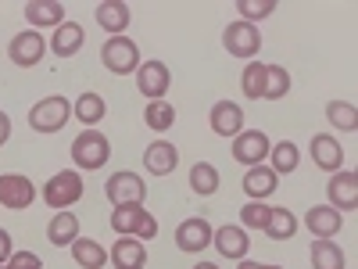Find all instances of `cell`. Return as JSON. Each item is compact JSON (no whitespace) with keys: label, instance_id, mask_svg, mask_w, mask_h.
<instances>
[{"label":"cell","instance_id":"ffe728a7","mask_svg":"<svg viewBox=\"0 0 358 269\" xmlns=\"http://www.w3.org/2000/svg\"><path fill=\"white\" fill-rule=\"evenodd\" d=\"M108 258L115 262V269H143L147 265V248H143V241H136V237H122V241H115Z\"/></svg>","mask_w":358,"mask_h":269},{"label":"cell","instance_id":"4fadbf2b","mask_svg":"<svg viewBox=\"0 0 358 269\" xmlns=\"http://www.w3.org/2000/svg\"><path fill=\"white\" fill-rule=\"evenodd\" d=\"M305 226L312 230L315 241H334V237L341 233V226H344V216L330 205H312L305 212Z\"/></svg>","mask_w":358,"mask_h":269},{"label":"cell","instance_id":"277c9868","mask_svg":"<svg viewBox=\"0 0 358 269\" xmlns=\"http://www.w3.org/2000/svg\"><path fill=\"white\" fill-rule=\"evenodd\" d=\"M101 62L111 76H129L140 69V47L129 36H111L101 47Z\"/></svg>","mask_w":358,"mask_h":269},{"label":"cell","instance_id":"f546056e","mask_svg":"<svg viewBox=\"0 0 358 269\" xmlns=\"http://www.w3.org/2000/svg\"><path fill=\"white\" fill-rule=\"evenodd\" d=\"M265 233L273 237V241H290V237L297 233L294 212H287V208H273V212H268V223H265Z\"/></svg>","mask_w":358,"mask_h":269},{"label":"cell","instance_id":"ac0fdd59","mask_svg":"<svg viewBox=\"0 0 358 269\" xmlns=\"http://www.w3.org/2000/svg\"><path fill=\"white\" fill-rule=\"evenodd\" d=\"M212 244L219 248L222 258H236V262H244V258H248V248H251L248 233H244L241 226H219V230L212 233Z\"/></svg>","mask_w":358,"mask_h":269},{"label":"cell","instance_id":"f35d334b","mask_svg":"<svg viewBox=\"0 0 358 269\" xmlns=\"http://www.w3.org/2000/svg\"><path fill=\"white\" fill-rule=\"evenodd\" d=\"M8 137H11V118H8L4 111H0V147L8 144Z\"/></svg>","mask_w":358,"mask_h":269},{"label":"cell","instance_id":"8992f818","mask_svg":"<svg viewBox=\"0 0 358 269\" xmlns=\"http://www.w3.org/2000/svg\"><path fill=\"white\" fill-rule=\"evenodd\" d=\"M104 194H108L111 205H143V198H147V184H143L136 172L122 169V172H111V176H108Z\"/></svg>","mask_w":358,"mask_h":269},{"label":"cell","instance_id":"7c38bea8","mask_svg":"<svg viewBox=\"0 0 358 269\" xmlns=\"http://www.w3.org/2000/svg\"><path fill=\"white\" fill-rule=\"evenodd\" d=\"M326 194H330V208H337V212H355L358 208V176L351 169L334 172L330 184H326Z\"/></svg>","mask_w":358,"mask_h":269},{"label":"cell","instance_id":"7a4b0ae2","mask_svg":"<svg viewBox=\"0 0 358 269\" xmlns=\"http://www.w3.org/2000/svg\"><path fill=\"white\" fill-rule=\"evenodd\" d=\"M83 176L79 169H62V172H54L47 179V187H43V201L54 208V212H65V208H72L79 198H83Z\"/></svg>","mask_w":358,"mask_h":269},{"label":"cell","instance_id":"836d02e7","mask_svg":"<svg viewBox=\"0 0 358 269\" xmlns=\"http://www.w3.org/2000/svg\"><path fill=\"white\" fill-rule=\"evenodd\" d=\"M241 90H244V97H251V101H262L265 97V65L262 62H251L241 72Z\"/></svg>","mask_w":358,"mask_h":269},{"label":"cell","instance_id":"4316f807","mask_svg":"<svg viewBox=\"0 0 358 269\" xmlns=\"http://www.w3.org/2000/svg\"><path fill=\"white\" fill-rule=\"evenodd\" d=\"M348 258L337 241H312V269H344Z\"/></svg>","mask_w":358,"mask_h":269},{"label":"cell","instance_id":"e575fe53","mask_svg":"<svg viewBox=\"0 0 358 269\" xmlns=\"http://www.w3.org/2000/svg\"><path fill=\"white\" fill-rule=\"evenodd\" d=\"M236 11H241L244 18L241 22H262V18H268L276 11V0H236Z\"/></svg>","mask_w":358,"mask_h":269},{"label":"cell","instance_id":"30bf717a","mask_svg":"<svg viewBox=\"0 0 358 269\" xmlns=\"http://www.w3.org/2000/svg\"><path fill=\"white\" fill-rule=\"evenodd\" d=\"M33 201H36V187L29 184V176H22V172L0 176V205H4V208L22 212V208H29Z\"/></svg>","mask_w":358,"mask_h":269},{"label":"cell","instance_id":"d4e9b609","mask_svg":"<svg viewBox=\"0 0 358 269\" xmlns=\"http://www.w3.org/2000/svg\"><path fill=\"white\" fill-rule=\"evenodd\" d=\"M72 258L83 269H104L108 265V251L97 241H90V237H76L72 241Z\"/></svg>","mask_w":358,"mask_h":269},{"label":"cell","instance_id":"7402d4cb","mask_svg":"<svg viewBox=\"0 0 358 269\" xmlns=\"http://www.w3.org/2000/svg\"><path fill=\"white\" fill-rule=\"evenodd\" d=\"M276 179H280V176L268 169V165H255V169H248V176H244V194H248L251 201H265L268 194L280 187Z\"/></svg>","mask_w":358,"mask_h":269},{"label":"cell","instance_id":"9a60e30c","mask_svg":"<svg viewBox=\"0 0 358 269\" xmlns=\"http://www.w3.org/2000/svg\"><path fill=\"white\" fill-rule=\"evenodd\" d=\"M208 123H212V130L219 137H236V133H244V108L233 101H219V104H212Z\"/></svg>","mask_w":358,"mask_h":269},{"label":"cell","instance_id":"74e56055","mask_svg":"<svg viewBox=\"0 0 358 269\" xmlns=\"http://www.w3.org/2000/svg\"><path fill=\"white\" fill-rule=\"evenodd\" d=\"M15 255V244H11V233L8 230H0V265H4L8 258Z\"/></svg>","mask_w":358,"mask_h":269},{"label":"cell","instance_id":"44dd1931","mask_svg":"<svg viewBox=\"0 0 358 269\" xmlns=\"http://www.w3.org/2000/svg\"><path fill=\"white\" fill-rule=\"evenodd\" d=\"M129 18H133L129 4H122V0H104V4H97V25L104 29V33H111V36H122Z\"/></svg>","mask_w":358,"mask_h":269},{"label":"cell","instance_id":"d590c367","mask_svg":"<svg viewBox=\"0 0 358 269\" xmlns=\"http://www.w3.org/2000/svg\"><path fill=\"white\" fill-rule=\"evenodd\" d=\"M268 212H273L268 205H262V201H248V205L241 208V223H244L248 230H265Z\"/></svg>","mask_w":358,"mask_h":269},{"label":"cell","instance_id":"5b68a950","mask_svg":"<svg viewBox=\"0 0 358 269\" xmlns=\"http://www.w3.org/2000/svg\"><path fill=\"white\" fill-rule=\"evenodd\" d=\"M262 33H258V25L251 22H229L222 29V47L233 54V57H255L262 50Z\"/></svg>","mask_w":358,"mask_h":269},{"label":"cell","instance_id":"9c48e42d","mask_svg":"<svg viewBox=\"0 0 358 269\" xmlns=\"http://www.w3.org/2000/svg\"><path fill=\"white\" fill-rule=\"evenodd\" d=\"M169 86H172V72H169L165 62H143V65L136 69V90H140L143 97L165 101Z\"/></svg>","mask_w":358,"mask_h":269},{"label":"cell","instance_id":"d6986e66","mask_svg":"<svg viewBox=\"0 0 358 269\" xmlns=\"http://www.w3.org/2000/svg\"><path fill=\"white\" fill-rule=\"evenodd\" d=\"M312 162L326 172H341L344 169V151H341V144L337 137L330 133H315L312 137Z\"/></svg>","mask_w":358,"mask_h":269},{"label":"cell","instance_id":"3957f363","mask_svg":"<svg viewBox=\"0 0 358 269\" xmlns=\"http://www.w3.org/2000/svg\"><path fill=\"white\" fill-rule=\"evenodd\" d=\"M69 118H72V104L62 94L43 97V101H36L33 108H29V126H33L36 133H62Z\"/></svg>","mask_w":358,"mask_h":269},{"label":"cell","instance_id":"603a6c76","mask_svg":"<svg viewBox=\"0 0 358 269\" xmlns=\"http://www.w3.org/2000/svg\"><path fill=\"white\" fill-rule=\"evenodd\" d=\"M76 237H79V219L72 212H54V219L47 223V241L54 248H72Z\"/></svg>","mask_w":358,"mask_h":269},{"label":"cell","instance_id":"8fae6325","mask_svg":"<svg viewBox=\"0 0 358 269\" xmlns=\"http://www.w3.org/2000/svg\"><path fill=\"white\" fill-rule=\"evenodd\" d=\"M212 223L208 219H201V216H194V219H183L176 226V248L179 251H187V255H197V251H204L208 244H212Z\"/></svg>","mask_w":358,"mask_h":269},{"label":"cell","instance_id":"d6a6232c","mask_svg":"<svg viewBox=\"0 0 358 269\" xmlns=\"http://www.w3.org/2000/svg\"><path fill=\"white\" fill-rule=\"evenodd\" d=\"M143 123L151 126L155 133H162V130H169V126L176 123V108H172L169 101H147V108H143Z\"/></svg>","mask_w":358,"mask_h":269},{"label":"cell","instance_id":"ab89813d","mask_svg":"<svg viewBox=\"0 0 358 269\" xmlns=\"http://www.w3.org/2000/svg\"><path fill=\"white\" fill-rule=\"evenodd\" d=\"M194 269H219V265H215V262H197Z\"/></svg>","mask_w":358,"mask_h":269},{"label":"cell","instance_id":"60d3db41","mask_svg":"<svg viewBox=\"0 0 358 269\" xmlns=\"http://www.w3.org/2000/svg\"><path fill=\"white\" fill-rule=\"evenodd\" d=\"M241 269H258V262H241Z\"/></svg>","mask_w":358,"mask_h":269},{"label":"cell","instance_id":"484cf974","mask_svg":"<svg viewBox=\"0 0 358 269\" xmlns=\"http://www.w3.org/2000/svg\"><path fill=\"white\" fill-rule=\"evenodd\" d=\"M72 115L79 118V123H83L86 130H94V126L101 123V118L108 115V104H104V97H101V94H83V97H76Z\"/></svg>","mask_w":358,"mask_h":269},{"label":"cell","instance_id":"2e32d148","mask_svg":"<svg viewBox=\"0 0 358 269\" xmlns=\"http://www.w3.org/2000/svg\"><path fill=\"white\" fill-rule=\"evenodd\" d=\"M25 22L33 25V29H47V25H62L65 22V4L62 0H29V4L22 8Z\"/></svg>","mask_w":358,"mask_h":269},{"label":"cell","instance_id":"6da1fadb","mask_svg":"<svg viewBox=\"0 0 358 269\" xmlns=\"http://www.w3.org/2000/svg\"><path fill=\"white\" fill-rule=\"evenodd\" d=\"M111 158V144L101 130H83L76 140H72V162L76 169H86V172H97L104 169Z\"/></svg>","mask_w":358,"mask_h":269},{"label":"cell","instance_id":"e0dca14e","mask_svg":"<svg viewBox=\"0 0 358 269\" xmlns=\"http://www.w3.org/2000/svg\"><path fill=\"white\" fill-rule=\"evenodd\" d=\"M143 165L151 176H169L176 172L179 165V151H176V144L169 140H155V144H147V151H143Z\"/></svg>","mask_w":358,"mask_h":269},{"label":"cell","instance_id":"83f0119b","mask_svg":"<svg viewBox=\"0 0 358 269\" xmlns=\"http://www.w3.org/2000/svg\"><path fill=\"white\" fill-rule=\"evenodd\" d=\"M190 191L201 194V198H212L219 191V169L212 162H197L190 169Z\"/></svg>","mask_w":358,"mask_h":269},{"label":"cell","instance_id":"cb8c5ba5","mask_svg":"<svg viewBox=\"0 0 358 269\" xmlns=\"http://www.w3.org/2000/svg\"><path fill=\"white\" fill-rule=\"evenodd\" d=\"M143 216H147L143 205H115V212H111V230H115L118 237H136Z\"/></svg>","mask_w":358,"mask_h":269},{"label":"cell","instance_id":"ba28073f","mask_svg":"<svg viewBox=\"0 0 358 269\" xmlns=\"http://www.w3.org/2000/svg\"><path fill=\"white\" fill-rule=\"evenodd\" d=\"M268 147H273V140H268L262 130H244V133L233 137V158L241 165H248V169H255L268 158Z\"/></svg>","mask_w":358,"mask_h":269},{"label":"cell","instance_id":"b9f144b4","mask_svg":"<svg viewBox=\"0 0 358 269\" xmlns=\"http://www.w3.org/2000/svg\"><path fill=\"white\" fill-rule=\"evenodd\" d=\"M258 269H283V265H258Z\"/></svg>","mask_w":358,"mask_h":269},{"label":"cell","instance_id":"8d00e7d4","mask_svg":"<svg viewBox=\"0 0 358 269\" xmlns=\"http://www.w3.org/2000/svg\"><path fill=\"white\" fill-rule=\"evenodd\" d=\"M0 269H43V258L36 251H15Z\"/></svg>","mask_w":358,"mask_h":269},{"label":"cell","instance_id":"52a82bcc","mask_svg":"<svg viewBox=\"0 0 358 269\" xmlns=\"http://www.w3.org/2000/svg\"><path fill=\"white\" fill-rule=\"evenodd\" d=\"M43 54H47V40L36 33V29H25V33L11 36V43H8V57L18 69H36L43 62Z\"/></svg>","mask_w":358,"mask_h":269},{"label":"cell","instance_id":"f1b7e54d","mask_svg":"<svg viewBox=\"0 0 358 269\" xmlns=\"http://www.w3.org/2000/svg\"><path fill=\"white\" fill-rule=\"evenodd\" d=\"M268 158H273V169L276 176H287V172H294L297 169V162H301V155H297V147L290 144V140H280V144H273L268 147Z\"/></svg>","mask_w":358,"mask_h":269},{"label":"cell","instance_id":"1f68e13d","mask_svg":"<svg viewBox=\"0 0 358 269\" xmlns=\"http://www.w3.org/2000/svg\"><path fill=\"white\" fill-rule=\"evenodd\" d=\"M326 118H330V126H337L344 133H355L358 130V111L348 101H330V104H326Z\"/></svg>","mask_w":358,"mask_h":269},{"label":"cell","instance_id":"5bb4252c","mask_svg":"<svg viewBox=\"0 0 358 269\" xmlns=\"http://www.w3.org/2000/svg\"><path fill=\"white\" fill-rule=\"evenodd\" d=\"M86 43V33L79 22H62L54 29V36L47 40V50H54V57H76Z\"/></svg>","mask_w":358,"mask_h":269},{"label":"cell","instance_id":"4dcf8cb0","mask_svg":"<svg viewBox=\"0 0 358 269\" xmlns=\"http://www.w3.org/2000/svg\"><path fill=\"white\" fill-rule=\"evenodd\" d=\"M290 94V72L283 65H265V97L262 101H280Z\"/></svg>","mask_w":358,"mask_h":269}]
</instances>
